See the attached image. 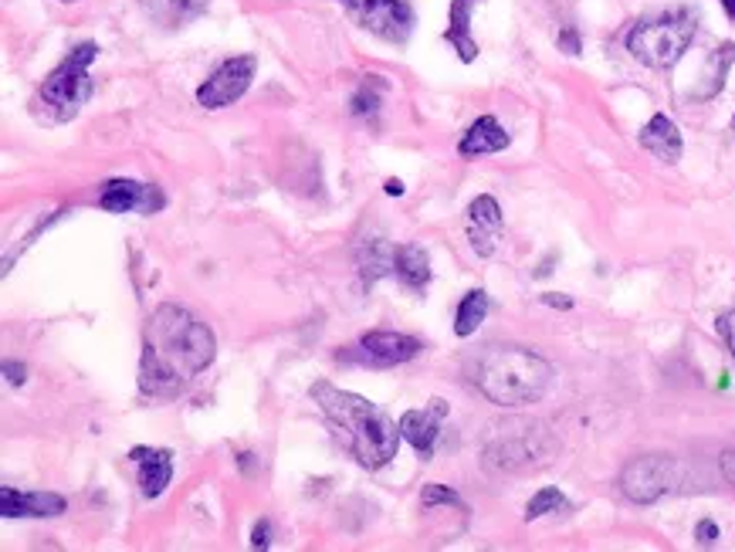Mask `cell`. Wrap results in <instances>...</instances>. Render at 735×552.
Returning a JSON list of instances; mask_svg holds the SVG:
<instances>
[{
    "instance_id": "6",
    "label": "cell",
    "mask_w": 735,
    "mask_h": 552,
    "mask_svg": "<svg viewBox=\"0 0 735 552\" xmlns=\"http://www.w3.org/2000/svg\"><path fill=\"white\" fill-rule=\"evenodd\" d=\"M343 8L359 27L390 45H407L414 35L417 17L411 0H343Z\"/></svg>"
},
{
    "instance_id": "35",
    "label": "cell",
    "mask_w": 735,
    "mask_h": 552,
    "mask_svg": "<svg viewBox=\"0 0 735 552\" xmlns=\"http://www.w3.org/2000/svg\"><path fill=\"white\" fill-rule=\"evenodd\" d=\"M732 133H735V115H732Z\"/></svg>"
},
{
    "instance_id": "19",
    "label": "cell",
    "mask_w": 735,
    "mask_h": 552,
    "mask_svg": "<svg viewBox=\"0 0 735 552\" xmlns=\"http://www.w3.org/2000/svg\"><path fill=\"white\" fill-rule=\"evenodd\" d=\"M393 274L411 292H424L427 282H431V258H427V252L420 248V244H401V248H396Z\"/></svg>"
},
{
    "instance_id": "1",
    "label": "cell",
    "mask_w": 735,
    "mask_h": 552,
    "mask_svg": "<svg viewBox=\"0 0 735 552\" xmlns=\"http://www.w3.org/2000/svg\"><path fill=\"white\" fill-rule=\"evenodd\" d=\"M213 332L180 305H160L143 329L139 390L146 396H176L213 363Z\"/></svg>"
},
{
    "instance_id": "8",
    "label": "cell",
    "mask_w": 735,
    "mask_h": 552,
    "mask_svg": "<svg viewBox=\"0 0 735 552\" xmlns=\"http://www.w3.org/2000/svg\"><path fill=\"white\" fill-rule=\"evenodd\" d=\"M255 72H258V58H255V54L228 58L224 65L197 88V106H204V109H224V106H234V102L244 96V91L252 88Z\"/></svg>"
},
{
    "instance_id": "11",
    "label": "cell",
    "mask_w": 735,
    "mask_h": 552,
    "mask_svg": "<svg viewBox=\"0 0 735 552\" xmlns=\"http://www.w3.org/2000/svg\"><path fill=\"white\" fill-rule=\"evenodd\" d=\"M502 234V207L495 197H475L468 207V241L478 258H492Z\"/></svg>"
},
{
    "instance_id": "4",
    "label": "cell",
    "mask_w": 735,
    "mask_h": 552,
    "mask_svg": "<svg viewBox=\"0 0 735 552\" xmlns=\"http://www.w3.org/2000/svg\"><path fill=\"white\" fill-rule=\"evenodd\" d=\"M695 30H698V14L691 8L667 11L661 17L634 24V30L627 35V51L640 65L664 72L682 61V54L695 41Z\"/></svg>"
},
{
    "instance_id": "28",
    "label": "cell",
    "mask_w": 735,
    "mask_h": 552,
    "mask_svg": "<svg viewBox=\"0 0 735 552\" xmlns=\"http://www.w3.org/2000/svg\"><path fill=\"white\" fill-rule=\"evenodd\" d=\"M252 545L255 549H268L271 545V523H268V518H261V523L252 529Z\"/></svg>"
},
{
    "instance_id": "13",
    "label": "cell",
    "mask_w": 735,
    "mask_h": 552,
    "mask_svg": "<svg viewBox=\"0 0 735 552\" xmlns=\"http://www.w3.org/2000/svg\"><path fill=\"white\" fill-rule=\"evenodd\" d=\"M65 512V499L54 492H14L0 488V515L4 518H54Z\"/></svg>"
},
{
    "instance_id": "20",
    "label": "cell",
    "mask_w": 735,
    "mask_h": 552,
    "mask_svg": "<svg viewBox=\"0 0 735 552\" xmlns=\"http://www.w3.org/2000/svg\"><path fill=\"white\" fill-rule=\"evenodd\" d=\"M143 8H146L149 17H157L160 24L180 27V24L200 17L210 8V0H143Z\"/></svg>"
},
{
    "instance_id": "3",
    "label": "cell",
    "mask_w": 735,
    "mask_h": 552,
    "mask_svg": "<svg viewBox=\"0 0 735 552\" xmlns=\"http://www.w3.org/2000/svg\"><path fill=\"white\" fill-rule=\"evenodd\" d=\"M313 401L319 404L322 417L343 441V447L356 457L363 468H383L396 457V441H401V424H393L377 404L366 396L340 390L326 380L313 383Z\"/></svg>"
},
{
    "instance_id": "36",
    "label": "cell",
    "mask_w": 735,
    "mask_h": 552,
    "mask_svg": "<svg viewBox=\"0 0 735 552\" xmlns=\"http://www.w3.org/2000/svg\"><path fill=\"white\" fill-rule=\"evenodd\" d=\"M65 4H69V0H65Z\"/></svg>"
},
{
    "instance_id": "23",
    "label": "cell",
    "mask_w": 735,
    "mask_h": 552,
    "mask_svg": "<svg viewBox=\"0 0 735 552\" xmlns=\"http://www.w3.org/2000/svg\"><path fill=\"white\" fill-rule=\"evenodd\" d=\"M553 512H569L566 495L560 492V488H539V492L526 505V523H536V518L553 515Z\"/></svg>"
},
{
    "instance_id": "32",
    "label": "cell",
    "mask_w": 735,
    "mask_h": 552,
    "mask_svg": "<svg viewBox=\"0 0 735 552\" xmlns=\"http://www.w3.org/2000/svg\"><path fill=\"white\" fill-rule=\"evenodd\" d=\"M542 302H546V305H553V309H573V298H566V295H556V292L542 295Z\"/></svg>"
},
{
    "instance_id": "2",
    "label": "cell",
    "mask_w": 735,
    "mask_h": 552,
    "mask_svg": "<svg viewBox=\"0 0 735 552\" xmlns=\"http://www.w3.org/2000/svg\"><path fill=\"white\" fill-rule=\"evenodd\" d=\"M465 380L495 407H529L539 404L553 387V366L539 353L523 346H481L462 359Z\"/></svg>"
},
{
    "instance_id": "24",
    "label": "cell",
    "mask_w": 735,
    "mask_h": 552,
    "mask_svg": "<svg viewBox=\"0 0 735 552\" xmlns=\"http://www.w3.org/2000/svg\"><path fill=\"white\" fill-rule=\"evenodd\" d=\"M387 91V82L380 75H370L353 96V115H377L380 112V96Z\"/></svg>"
},
{
    "instance_id": "33",
    "label": "cell",
    "mask_w": 735,
    "mask_h": 552,
    "mask_svg": "<svg viewBox=\"0 0 735 552\" xmlns=\"http://www.w3.org/2000/svg\"><path fill=\"white\" fill-rule=\"evenodd\" d=\"M383 191H387L390 197H401V194H404V183H401V180H387V183H383Z\"/></svg>"
},
{
    "instance_id": "31",
    "label": "cell",
    "mask_w": 735,
    "mask_h": 552,
    "mask_svg": "<svg viewBox=\"0 0 735 552\" xmlns=\"http://www.w3.org/2000/svg\"><path fill=\"white\" fill-rule=\"evenodd\" d=\"M560 48H563V51H569V54H579V35H576L573 27H569V30H563V35H560Z\"/></svg>"
},
{
    "instance_id": "22",
    "label": "cell",
    "mask_w": 735,
    "mask_h": 552,
    "mask_svg": "<svg viewBox=\"0 0 735 552\" xmlns=\"http://www.w3.org/2000/svg\"><path fill=\"white\" fill-rule=\"evenodd\" d=\"M488 316V295L481 289H471L462 305H457V316H454V332L462 335V340H468V335L478 332V326L485 322Z\"/></svg>"
},
{
    "instance_id": "17",
    "label": "cell",
    "mask_w": 735,
    "mask_h": 552,
    "mask_svg": "<svg viewBox=\"0 0 735 552\" xmlns=\"http://www.w3.org/2000/svg\"><path fill=\"white\" fill-rule=\"evenodd\" d=\"M478 4L481 0H451V8H448L444 38L451 41V48L457 51V58H462L465 65H471V61L478 58V41L471 38V11Z\"/></svg>"
},
{
    "instance_id": "18",
    "label": "cell",
    "mask_w": 735,
    "mask_h": 552,
    "mask_svg": "<svg viewBox=\"0 0 735 552\" xmlns=\"http://www.w3.org/2000/svg\"><path fill=\"white\" fill-rule=\"evenodd\" d=\"M356 265H359V279H363V285L370 289V285H377L380 279H387V274H393L396 248H393L390 241H383V237H370V241H363V244H359Z\"/></svg>"
},
{
    "instance_id": "15",
    "label": "cell",
    "mask_w": 735,
    "mask_h": 552,
    "mask_svg": "<svg viewBox=\"0 0 735 552\" xmlns=\"http://www.w3.org/2000/svg\"><path fill=\"white\" fill-rule=\"evenodd\" d=\"M640 146H645L651 157H658L661 163H678L682 160V149H685L682 130L664 112L651 115L648 126L640 130Z\"/></svg>"
},
{
    "instance_id": "9",
    "label": "cell",
    "mask_w": 735,
    "mask_h": 552,
    "mask_svg": "<svg viewBox=\"0 0 735 552\" xmlns=\"http://www.w3.org/2000/svg\"><path fill=\"white\" fill-rule=\"evenodd\" d=\"M420 340L417 335H407V332H366L363 340L356 343V356L359 363L366 366H401V363H411L417 353H420Z\"/></svg>"
},
{
    "instance_id": "12",
    "label": "cell",
    "mask_w": 735,
    "mask_h": 552,
    "mask_svg": "<svg viewBox=\"0 0 735 552\" xmlns=\"http://www.w3.org/2000/svg\"><path fill=\"white\" fill-rule=\"evenodd\" d=\"M444 417H448V404L444 401H431V407H427V410H407L401 417V438L411 441L417 454L431 457Z\"/></svg>"
},
{
    "instance_id": "14",
    "label": "cell",
    "mask_w": 735,
    "mask_h": 552,
    "mask_svg": "<svg viewBox=\"0 0 735 552\" xmlns=\"http://www.w3.org/2000/svg\"><path fill=\"white\" fill-rule=\"evenodd\" d=\"M130 462L139 465V492L143 499H160L173 478V454L163 447H133Z\"/></svg>"
},
{
    "instance_id": "7",
    "label": "cell",
    "mask_w": 735,
    "mask_h": 552,
    "mask_svg": "<svg viewBox=\"0 0 735 552\" xmlns=\"http://www.w3.org/2000/svg\"><path fill=\"white\" fill-rule=\"evenodd\" d=\"M678 481V462L667 454H645L634 457V462L624 465L621 471V492L637 502V505H651L661 495H667Z\"/></svg>"
},
{
    "instance_id": "25",
    "label": "cell",
    "mask_w": 735,
    "mask_h": 552,
    "mask_svg": "<svg viewBox=\"0 0 735 552\" xmlns=\"http://www.w3.org/2000/svg\"><path fill=\"white\" fill-rule=\"evenodd\" d=\"M420 502H424V508H434V505H454V508H465V502L457 499L454 492H448L444 484H427V488H424V495H420Z\"/></svg>"
},
{
    "instance_id": "27",
    "label": "cell",
    "mask_w": 735,
    "mask_h": 552,
    "mask_svg": "<svg viewBox=\"0 0 735 552\" xmlns=\"http://www.w3.org/2000/svg\"><path fill=\"white\" fill-rule=\"evenodd\" d=\"M4 377H8V383H14V387H24V383H27V366H24V363H14V359H8V363H4Z\"/></svg>"
},
{
    "instance_id": "10",
    "label": "cell",
    "mask_w": 735,
    "mask_h": 552,
    "mask_svg": "<svg viewBox=\"0 0 735 552\" xmlns=\"http://www.w3.org/2000/svg\"><path fill=\"white\" fill-rule=\"evenodd\" d=\"M163 194L152 187V183H139V180H109L99 191V207L109 213H157L163 207Z\"/></svg>"
},
{
    "instance_id": "21",
    "label": "cell",
    "mask_w": 735,
    "mask_h": 552,
    "mask_svg": "<svg viewBox=\"0 0 735 552\" xmlns=\"http://www.w3.org/2000/svg\"><path fill=\"white\" fill-rule=\"evenodd\" d=\"M732 61H735V45H732V41L719 45V48L712 51V58H709L706 85H698V88H695V99H712V96H719V88L725 85V75H728V69H732Z\"/></svg>"
},
{
    "instance_id": "5",
    "label": "cell",
    "mask_w": 735,
    "mask_h": 552,
    "mask_svg": "<svg viewBox=\"0 0 735 552\" xmlns=\"http://www.w3.org/2000/svg\"><path fill=\"white\" fill-rule=\"evenodd\" d=\"M99 45H78L69 51V58L41 82L38 99H35V112L45 115L48 122H69L78 115V109L88 102L91 96V78H88V65L96 61Z\"/></svg>"
},
{
    "instance_id": "29",
    "label": "cell",
    "mask_w": 735,
    "mask_h": 552,
    "mask_svg": "<svg viewBox=\"0 0 735 552\" xmlns=\"http://www.w3.org/2000/svg\"><path fill=\"white\" fill-rule=\"evenodd\" d=\"M719 465H722V475H725V481H728V484L735 488V447H732V451H722Z\"/></svg>"
},
{
    "instance_id": "34",
    "label": "cell",
    "mask_w": 735,
    "mask_h": 552,
    "mask_svg": "<svg viewBox=\"0 0 735 552\" xmlns=\"http://www.w3.org/2000/svg\"><path fill=\"white\" fill-rule=\"evenodd\" d=\"M722 11L728 14V21H735V0H722Z\"/></svg>"
},
{
    "instance_id": "26",
    "label": "cell",
    "mask_w": 735,
    "mask_h": 552,
    "mask_svg": "<svg viewBox=\"0 0 735 552\" xmlns=\"http://www.w3.org/2000/svg\"><path fill=\"white\" fill-rule=\"evenodd\" d=\"M719 335L725 340L728 353L735 356V309H728V312H722V316H719Z\"/></svg>"
},
{
    "instance_id": "16",
    "label": "cell",
    "mask_w": 735,
    "mask_h": 552,
    "mask_svg": "<svg viewBox=\"0 0 735 552\" xmlns=\"http://www.w3.org/2000/svg\"><path fill=\"white\" fill-rule=\"evenodd\" d=\"M509 143H512V136L502 130V122L495 115H481L468 126L462 143H457V152H462V157H488V152L509 149Z\"/></svg>"
},
{
    "instance_id": "30",
    "label": "cell",
    "mask_w": 735,
    "mask_h": 552,
    "mask_svg": "<svg viewBox=\"0 0 735 552\" xmlns=\"http://www.w3.org/2000/svg\"><path fill=\"white\" fill-rule=\"evenodd\" d=\"M695 536H698V542H706V545H712V542L719 539V526H715V523H709V518H706V523H698Z\"/></svg>"
}]
</instances>
